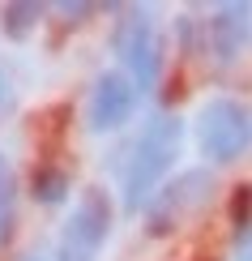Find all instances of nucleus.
Here are the masks:
<instances>
[{
  "mask_svg": "<svg viewBox=\"0 0 252 261\" xmlns=\"http://www.w3.org/2000/svg\"><path fill=\"white\" fill-rule=\"evenodd\" d=\"M111 47L120 56V73L133 82L137 94H150L162 77V35L154 9H124V17L116 21Z\"/></svg>",
  "mask_w": 252,
  "mask_h": 261,
  "instance_id": "7ed1b4c3",
  "label": "nucleus"
},
{
  "mask_svg": "<svg viewBox=\"0 0 252 261\" xmlns=\"http://www.w3.org/2000/svg\"><path fill=\"white\" fill-rule=\"evenodd\" d=\"M69 193H73V176L64 167H39L35 176H30V197H35L39 205H60V201H69Z\"/></svg>",
  "mask_w": 252,
  "mask_h": 261,
  "instance_id": "6e6552de",
  "label": "nucleus"
},
{
  "mask_svg": "<svg viewBox=\"0 0 252 261\" xmlns=\"http://www.w3.org/2000/svg\"><path fill=\"white\" fill-rule=\"evenodd\" d=\"M248 39H252V5L248 0H227L205 21V43L222 64H231L248 47Z\"/></svg>",
  "mask_w": 252,
  "mask_h": 261,
  "instance_id": "0eeeda50",
  "label": "nucleus"
},
{
  "mask_svg": "<svg viewBox=\"0 0 252 261\" xmlns=\"http://www.w3.org/2000/svg\"><path fill=\"white\" fill-rule=\"evenodd\" d=\"M56 9H60L69 21H86V13H94V5H81V0H77V5H73V0H64V5H56Z\"/></svg>",
  "mask_w": 252,
  "mask_h": 261,
  "instance_id": "9b49d317",
  "label": "nucleus"
},
{
  "mask_svg": "<svg viewBox=\"0 0 252 261\" xmlns=\"http://www.w3.org/2000/svg\"><path fill=\"white\" fill-rule=\"evenodd\" d=\"M17 261H51V257H47V253H43V248H30V253H21Z\"/></svg>",
  "mask_w": 252,
  "mask_h": 261,
  "instance_id": "ddd939ff",
  "label": "nucleus"
},
{
  "mask_svg": "<svg viewBox=\"0 0 252 261\" xmlns=\"http://www.w3.org/2000/svg\"><path fill=\"white\" fill-rule=\"evenodd\" d=\"M197 150L205 154V163H239L252 150V103L231 99V94H218L205 99L197 107Z\"/></svg>",
  "mask_w": 252,
  "mask_h": 261,
  "instance_id": "f03ea898",
  "label": "nucleus"
},
{
  "mask_svg": "<svg viewBox=\"0 0 252 261\" xmlns=\"http://www.w3.org/2000/svg\"><path fill=\"white\" fill-rule=\"evenodd\" d=\"M235 261H252V223L239 231V240H235Z\"/></svg>",
  "mask_w": 252,
  "mask_h": 261,
  "instance_id": "f8f14e48",
  "label": "nucleus"
},
{
  "mask_svg": "<svg viewBox=\"0 0 252 261\" xmlns=\"http://www.w3.org/2000/svg\"><path fill=\"white\" fill-rule=\"evenodd\" d=\"M43 17V5H35V0H13V5H5V30L13 39H26L30 30L39 26Z\"/></svg>",
  "mask_w": 252,
  "mask_h": 261,
  "instance_id": "9d476101",
  "label": "nucleus"
},
{
  "mask_svg": "<svg viewBox=\"0 0 252 261\" xmlns=\"http://www.w3.org/2000/svg\"><path fill=\"white\" fill-rule=\"evenodd\" d=\"M137 99L141 94L133 90V82L120 69L98 73L94 86H90V99H86V124H90V133H120L137 116Z\"/></svg>",
  "mask_w": 252,
  "mask_h": 261,
  "instance_id": "423d86ee",
  "label": "nucleus"
},
{
  "mask_svg": "<svg viewBox=\"0 0 252 261\" xmlns=\"http://www.w3.org/2000/svg\"><path fill=\"white\" fill-rule=\"evenodd\" d=\"M13 201H17V180H13V167H9V159L0 154V244L13 236Z\"/></svg>",
  "mask_w": 252,
  "mask_h": 261,
  "instance_id": "1a4fd4ad",
  "label": "nucleus"
},
{
  "mask_svg": "<svg viewBox=\"0 0 252 261\" xmlns=\"http://www.w3.org/2000/svg\"><path fill=\"white\" fill-rule=\"evenodd\" d=\"M210 193H214V176H210L205 167H192V171H184L180 180L162 184L154 197H150V205H146L150 236H167V231H175V227L188 219L192 210H201V205L210 201Z\"/></svg>",
  "mask_w": 252,
  "mask_h": 261,
  "instance_id": "39448f33",
  "label": "nucleus"
},
{
  "mask_svg": "<svg viewBox=\"0 0 252 261\" xmlns=\"http://www.w3.org/2000/svg\"><path fill=\"white\" fill-rule=\"evenodd\" d=\"M111 197L103 189H86L73 214L60 227V240H56V257L51 261H98L103 257L107 240H111Z\"/></svg>",
  "mask_w": 252,
  "mask_h": 261,
  "instance_id": "20e7f679",
  "label": "nucleus"
},
{
  "mask_svg": "<svg viewBox=\"0 0 252 261\" xmlns=\"http://www.w3.org/2000/svg\"><path fill=\"white\" fill-rule=\"evenodd\" d=\"M184 150V120L171 112H154L133 141L120 171V201L128 214H141V205H150V197L162 189V180L171 176V167L180 163Z\"/></svg>",
  "mask_w": 252,
  "mask_h": 261,
  "instance_id": "f257e3e1",
  "label": "nucleus"
}]
</instances>
